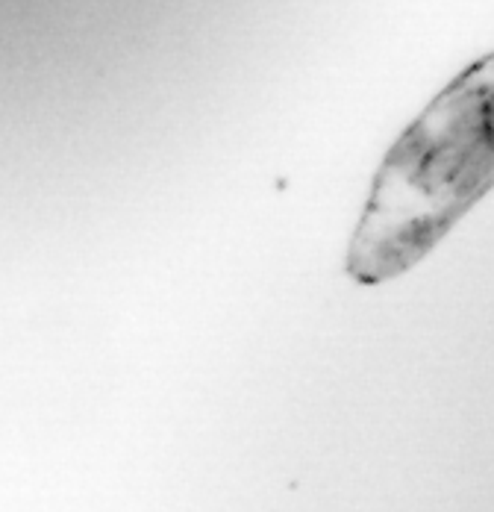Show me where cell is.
<instances>
[{
    "label": "cell",
    "mask_w": 494,
    "mask_h": 512,
    "mask_svg": "<svg viewBox=\"0 0 494 512\" xmlns=\"http://www.w3.org/2000/svg\"><path fill=\"white\" fill-rule=\"evenodd\" d=\"M494 189V51L474 59L397 136L347 248V274L380 286L415 268Z\"/></svg>",
    "instance_id": "cell-1"
}]
</instances>
